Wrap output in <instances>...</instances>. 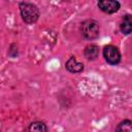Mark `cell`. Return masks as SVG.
I'll return each mask as SVG.
<instances>
[{
    "instance_id": "obj_3",
    "label": "cell",
    "mask_w": 132,
    "mask_h": 132,
    "mask_svg": "<svg viewBox=\"0 0 132 132\" xmlns=\"http://www.w3.org/2000/svg\"><path fill=\"white\" fill-rule=\"evenodd\" d=\"M103 56L107 63L111 65H117L121 61V54L119 50L113 45H106L103 48Z\"/></svg>"
},
{
    "instance_id": "obj_7",
    "label": "cell",
    "mask_w": 132,
    "mask_h": 132,
    "mask_svg": "<svg viewBox=\"0 0 132 132\" xmlns=\"http://www.w3.org/2000/svg\"><path fill=\"white\" fill-rule=\"evenodd\" d=\"M84 55L88 60H95L99 56V47L96 44H89L85 47Z\"/></svg>"
},
{
    "instance_id": "obj_9",
    "label": "cell",
    "mask_w": 132,
    "mask_h": 132,
    "mask_svg": "<svg viewBox=\"0 0 132 132\" xmlns=\"http://www.w3.org/2000/svg\"><path fill=\"white\" fill-rule=\"evenodd\" d=\"M117 131H127V132H132V121L129 120H124L119 124V126L116 129Z\"/></svg>"
},
{
    "instance_id": "obj_6",
    "label": "cell",
    "mask_w": 132,
    "mask_h": 132,
    "mask_svg": "<svg viewBox=\"0 0 132 132\" xmlns=\"http://www.w3.org/2000/svg\"><path fill=\"white\" fill-rule=\"evenodd\" d=\"M120 29L121 32L124 34H130L132 32V15L131 14H126L120 24Z\"/></svg>"
},
{
    "instance_id": "obj_2",
    "label": "cell",
    "mask_w": 132,
    "mask_h": 132,
    "mask_svg": "<svg viewBox=\"0 0 132 132\" xmlns=\"http://www.w3.org/2000/svg\"><path fill=\"white\" fill-rule=\"evenodd\" d=\"M81 34L86 39L93 40L99 36V24L94 20H87L81 24Z\"/></svg>"
},
{
    "instance_id": "obj_1",
    "label": "cell",
    "mask_w": 132,
    "mask_h": 132,
    "mask_svg": "<svg viewBox=\"0 0 132 132\" xmlns=\"http://www.w3.org/2000/svg\"><path fill=\"white\" fill-rule=\"evenodd\" d=\"M20 12L23 21L27 24L35 23L39 18V10L36 5L28 2H22L20 4Z\"/></svg>"
},
{
    "instance_id": "obj_5",
    "label": "cell",
    "mask_w": 132,
    "mask_h": 132,
    "mask_svg": "<svg viewBox=\"0 0 132 132\" xmlns=\"http://www.w3.org/2000/svg\"><path fill=\"white\" fill-rule=\"evenodd\" d=\"M65 67H66V69L68 71H70L72 73H78V72H80V71L84 70L82 63L78 62L75 57H70L67 60V62L65 64Z\"/></svg>"
},
{
    "instance_id": "obj_8",
    "label": "cell",
    "mask_w": 132,
    "mask_h": 132,
    "mask_svg": "<svg viewBox=\"0 0 132 132\" xmlns=\"http://www.w3.org/2000/svg\"><path fill=\"white\" fill-rule=\"evenodd\" d=\"M29 131H39V132H42V131H47V127L44 123L42 122H34V123H31L30 126L28 127Z\"/></svg>"
},
{
    "instance_id": "obj_4",
    "label": "cell",
    "mask_w": 132,
    "mask_h": 132,
    "mask_svg": "<svg viewBox=\"0 0 132 132\" xmlns=\"http://www.w3.org/2000/svg\"><path fill=\"white\" fill-rule=\"evenodd\" d=\"M98 7L105 13H114L120 9V3L117 0H99Z\"/></svg>"
}]
</instances>
